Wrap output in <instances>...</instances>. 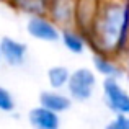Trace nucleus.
Listing matches in <instances>:
<instances>
[{
	"mask_svg": "<svg viewBox=\"0 0 129 129\" xmlns=\"http://www.w3.org/2000/svg\"><path fill=\"white\" fill-rule=\"evenodd\" d=\"M110 129H129V114H114L113 121L108 124Z\"/></svg>",
	"mask_w": 129,
	"mask_h": 129,
	"instance_id": "15",
	"label": "nucleus"
},
{
	"mask_svg": "<svg viewBox=\"0 0 129 129\" xmlns=\"http://www.w3.org/2000/svg\"><path fill=\"white\" fill-rule=\"evenodd\" d=\"M100 3L101 2H98V0H77L75 26L79 29H82L83 33H87V29L90 28L95 15H96L98 8H100Z\"/></svg>",
	"mask_w": 129,
	"mask_h": 129,
	"instance_id": "10",
	"label": "nucleus"
},
{
	"mask_svg": "<svg viewBox=\"0 0 129 129\" xmlns=\"http://www.w3.org/2000/svg\"><path fill=\"white\" fill-rule=\"evenodd\" d=\"M15 110V100H13L12 93L7 88L0 87V111L3 113H10Z\"/></svg>",
	"mask_w": 129,
	"mask_h": 129,
	"instance_id": "14",
	"label": "nucleus"
},
{
	"mask_svg": "<svg viewBox=\"0 0 129 129\" xmlns=\"http://www.w3.org/2000/svg\"><path fill=\"white\" fill-rule=\"evenodd\" d=\"M8 2L13 8L26 15L47 13V7H49V0H8Z\"/></svg>",
	"mask_w": 129,
	"mask_h": 129,
	"instance_id": "12",
	"label": "nucleus"
},
{
	"mask_svg": "<svg viewBox=\"0 0 129 129\" xmlns=\"http://www.w3.org/2000/svg\"><path fill=\"white\" fill-rule=\"evenodd\" d=\"M96 75L91 69L80 67L70 74L69 83H67V93L74 101H87L91 98L95 88H96Z\"/></svg>",
	"mask_w": 129,
	"mask_h": 129,
	"instance_id": "2",
	"label": "nucleus"
},
{
	"mask_svg": "<svg viewBox=\"0 0 129 129\" xmlns=\"http://www.w3.org/2000/svg\"><path fill=\"white\" fill-rule=\"evenodd\" d=\"M72 98L69 96V93H60V91H57L56 88H52V90H46L43 91L41 95H39V105H43V106L49 108V110L56 111V113H66L67 110H70V106H72Z\"/></svg>",
	"mask_w": 129,
	"mask_h": 129,
	"instance_id": "11",
	"label": "nucleus"
},
{
	"mask_svg": "<svg viewBox=\"0 0 129 129\" xmlns=\"http://www.w3.org/2000/svg\"><path fill=\"white\" fill-rule=\"evenodd\" d=\"M0 59H2V54H0Z\"/></svg>",
	"mask_w": 129,
	"mask_h": 129,
	"instance_id": "16",
	"label": "nucleus"
},
{
	"mask_svg": "<svg viewBox=\"0 0 129 129\" xmlns=\"http://www.w3.org/2000/svg\"><path fill=\"white\" fill-rule=\"evenodd\" d=\"M60 43L72 54H83L87 49V44H88V38L85 33L82 29H79L77 26H70V28H62Z\"/></svg>",
	"mask_w": 129,
	"mask_h": 129,
	"instance_id": "9",
	"label": "nucleus"
},
{
	"mask_svg": "<svg viewBox=\"0 0 129 129\" xmlns=\"http://www.w3.org/2000/svg\"><path fill=\"white\" fill-rule=\"evenodd\" d=\"M26 33L38 41L56 43L60 41L62 28L47 13H36V15H29L26 21Z\"/></svg>",
	"mask_w": 129,
	"mask_h": 129,
	"instance_id": "3",
	"label": "nucleus"
},
{
	"mask_svg": "<svg viewBox=\"0 0 129 129\" xmlns=\"http://www.w3.org/2000/svg\"><path fill=\"white\" fill-rule=\"evenodd\" d=\"M103 98L110 111L114 114H129V93L123 88L119 79H105Z\"/></svg>",
	"mask_w": 129,
	"mask_h": 129,
	"instance_id": "4",
	"label": "nucleus"
},
{
	"mask_svg": "<svg viewBox=\"0 0 129 129\" xmlns=\"http://www.w3.org/2000/svg\"><path fill=\"white\" fill-rule=\"evenodd\" d=\"M28 121H29V124L36 129H57L59 124H60L59 113L43 106V105H39V106L33 108V110L29 111Z\"/></svg>",
	"mask_w": 129,
	"mask_h": 129,
	"instance_id": "8",
	"label": "nucleus"
},
{
	"mask_svg": "<svg viewBox=\"0 0 129 129\" xmlns=\"http://www.w3.org/2000/svg\"><path fill=\"white\" fill-rule=\"evenodd\" d=\"M0 54H2V60L8 64L10 67H20L26 60L28 47L25 43L18 41V39L5 36L0 39Z\"/></svg>",
	"mask_w": 129,
	"mask_h": 129,
	"instance_id": "6",
	"label": "nucleus"
},
{
	"mask_svg": "<svg viewBox=\"0 0 129 129\" xmlns=\"http://www.w3.org/2000/svg\"><path fill=\"white\" fill-rule=\"evenodd\" d=\"M85 35L95 52H123L129 44V0H103Z\"/></svg>",
	"mask_w": 129,
	"mask_h": 129,
	"instance_id": "1",
	"label": "nucleus"
},
{
	"mask_svg": "<svg viewBox=\"0 0 129 129\" xmlns=\"http://www.w3.org/2000/svg\"><path fill=\"white\" fill-rule=\"evenodd\" d=\"M75 5L77 0H49L47 15L60 28L75 26Z\"/></svg>",
	"mask_w": 129,
	"mask_h": 129,
	"instance_id": "5",
	"label": "nucleus"
},
{
	"mask_svg": "<svg viewBox=\"0 0 129 129\" xmlns=\"http://www.w3.org/2000/svg\"><path fill=\"white\" fill-rule=\"evenodd\" d=\"M93 69L105 79H121V75H123V67L116 60V56H113V54L95 52Z\"/></svg>",
	"mask_w": 129,
	"mask_h": 129,
	"instance_id": "7",
	"label": "nucleus"
},
{
	"mask_svg": "<svg viewBox=\"0 0 129 129\" xmlns=\"http://www.w3.org/2000/svg\"><path fill=\"white\" fill-rule=\"evenodd\" d=\"M70 70L64 66H54L47 70V83H49L51 88H56V90H60V88H66L67 83H69L70 79Z\"/></svg>",
	"mask_w": 129,
	"mask_h": 129,
	"instance_id": "13",
	"label": "nucleus"
}]
</instances>
